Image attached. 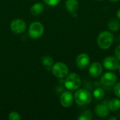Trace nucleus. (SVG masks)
<instances>
[{
	"label": "nucleus",
	"mask_w": 120,
	"mask_h": 120,
	"mask_svg": "<svg viewBox=\"0 0 120 120\" xmlns=\"http://www.w3.org/2000/svg\"><path fill=\"white\" fill-rule=\"evenodd\" d=\"M114 35L109 31L101 32L97 38L98 46L103 50L108 49L113 44Z\"/></svg>",
	"instance_id": "1"
},
{
	"label": "nucleus",
	"mask_w": 120,
	"mask_h": 120,
	"mask_svg": "<svg viewBox=\"0 0 120 120\" xmlns=\"http://www.w3.org/2000/svg\"><path fill=\"white\" fill-rule=\"evenodd\" d=\"M91 94L84 89H78L74 95V101L79 105H86L92 101Z\"/></svg>",
	"instance_id": "2"
},
{
	"label": "nucleus",
	"mask_w": 120,
	"mask_h": 120,
	"mask_svg": "<svg viewBox=\"0 0 120 120\" xmlns=\"http://www.w3.org/2000/svg\"><path fill=\"white\" fill-rule=\"evenodd\" d=\"M82 84L80 77L75 72H72L66 76L64 85L69 91L77 90Z\"/></svg>",
	"instance_id": "3"
},
{
	"label": "nucleus",
	"mask_w": 120,
	"mask_h": 120,
	"mask_svg": "<svg viewBox=\"0 0 120 120\" xmlns=\"http://www.w3.org/2000/svg\"><path fill=\"white\" fill-rule=\"evenodd\" d=\"M51 71L56 77L58 79H63L68 75L69 69L64 63L58 62L53 65L51 68Z\"/></svg>",
	"instance_id": "4"
},
{
	"label": "nucleus",
	"mask_w": 120,
	"mask_h": 120,
	"mask_svg": "<svg viewBox=\"0 0 120 120\" xmlns=\"http://www.w3.org/2000/svg\"><path fill=\"white\" fill-rule=\"evenodd\" d=\"M44 28L41 22L35 21L32 22L28 29V34L32 39H38L44 34Z\"/></svg>",
	"instance_id": "5"
},
{
	"label": "nucleus",
	"mask_w": 120,
	"mask_h": 120,
	"mask_svg": "<svg viewBox=\"0 0 120 120\" xmlns=\"http://www.w3.org/2000/svg\"><path fill=\"white\" fill-rule=\"evenodd\" d=\"M120 60L115 56H107L103 60V66L110 71H115L120 66Z\"/></svg>",
	"instance_id": "6"
},
{
	"label": "nucleus",
	"mask_w": 120,
	"mask_h": 120,
	"mask_svg": "<svg viewBox=\"0 0 120 120\" xmlns=\"http://www.w3.org/2000/svg\"><path fill=\"white\" fill-rule=\"evenodd\" d=\"M10 28L13 32L15 34H22L23 33L27 28V25L25 22L20 18H16L12 20L10 25Z\"/></svg>",
	"instance_id": "7"
},
{
	"label": "nucleus",
	"mask_w": 120,
	"mask_h": 120,
	"mask_svg": "<svg viewBox=\"0 0 120 120\" xmlns=\"http://www.w3.org/2000/svg\"><path fill=\"white\" fill-rule=\"evenodd\" d=\"M117 77L116 75L113 72H106L101 78V82L103 85L106 86H113L117 82Z\"/></svg>",
	"instance_id": "8"
},
{
	"label": "nucleus",
	"mask_w": 120,
	"mask_h": 120,
	"mask_svg": "<svg viewBox=\"0 0 120 120\" xmlns=\"http://www.w3.org/2000/svg\"><path fill=\"white\" fill-rule=\"evenodd\" d=\"M74 101V96L70 91H63L60 95V102L62 106L64 108H69L70 107Z\"/></svg>",
	"instance_id": "9"
},
{
	"label": "nucleus",
	"mask_w": 120,
	"mask_h": 120,
	"mask_svg": "<svg viewBox=\"0 0 120 120\" xmlns=\"http://www.w3.org/2000/svg\"><path fill=\"white\" fill-rule=\"evenodd\" d=\"M90 63V57L86 53H81L76 58V65L80 70H85Z\"/></svg>",
	"instance_id": "10"
},
{
	"label": "nucleus",
	"mask_w": 120,
	"mask_h": 120,
	"mask_svg": "<svg viewBox=\"0 0 120 120\" xmlns=\"http://www.w3.org/2000/svg\"><path fill=\"white\" fill-rule=\"evenodd\" d=\"M103 68V66L100 63L94 62L89 67V75L94 78H97L102 74Z\"/></svg>",
	"instance_id": "11"
},
{
	"label": "nucleus",
	"mask_w": 120,
	"mask_h": 120,
	"mask_svg": "<svg viewBox=\"0 0 120 120\" xmlns=\"http://www.w3.org/2000/svg\"><path fill=\"white\" fill-rule=\"evenodd\" d=\"M109 108L105 104H98L95 108V113L97 116L103 118L108 115L109 114Z\"/></svg>",
	"instance_id": "12"
},
{
	"label": "nucleus",
	"mask_w": 120,
	"mask_h": 120,
	"mask_svg": "<svg viewBox=\"0 0 120 120\" xmlns=\"http://www.w3.org/2000/svg\"><path fill=\"white\" fill-rule=\"evenodd\" d=\"M44 10V6L41 3H36L31 6L30 12L34 16H38L41 15Z\"/></svg>",
	"instance_id": "13"
},
{
	"label": "nucleus",
	"mask_w": 120,
	"mask_h": 120,
	"mask_svg": "<svg viewBox=\"0 0 120 120\" xmlns=\"http://www.w3.org/2000/svg\"><path fill=\"white\" fill-rule=\"evenodd\" d=\"M65 8L70 13H75L79 8V2L77 0H66Z\"/></svg>",
	"instance_id": "14"
},
{
	"label": "nucleus",
	"mask_w": 120,
	"mask_h": 120,
	"mask_svg": "<svg viewBox=\"0 0 120 120\" xmlns=\"http://www.w3.org/2000/svg\"><path fill=\"white\" fill-rule=\"evenodd\" d=\"M108 27L110 30H111L112 32H116L120 29V21L117 19L112 18L108 20Z\"/></svg>",
	"instance_id": "15"
},
{
	"label": "nucleus",
	"mask_w": 120,
	"mask_h": 120,
	"mask_svg": "<svg viewBox=\"0 0 120 120\" xmlns=\"http://www.w3.org/2000/svg\"><path fill=\"white\" fill-rule=\"evenodd\" d=\"M109 110L115 112L120 109V99L119 98H112L108 104Z\"/></svg>",
	"instance_id": "16"
},
{
	"label": "nucleus",
	"mask_w": 120,
	"mask_h": 120,
	"mask_svg": "<svg viewBox=\"0 0 120 120\" xmlns=\"http://www.w3.org/2000/svg\"><path fill=\"white\" fill-rule=\"evenodd\" d=\"M93 96L96 100H101L105 96V91L102 88L98 87L94 91Z\"/></svg>",
	"instance_id": "17"
},
{
	"label": "nucleus",
	"mask_w": 120,
	"mask_h": 120,
	"mask_svg": "<svg viewBox=\"0 0 120 120\" xmlns=\"http://www.w3.org/2000/svg\"><path fill=\"white\" fill-rule=\"evenodd\" d=\"M42 64L46 67L48 69H50L51 68V66L53 65V58L51 57V56H46L42 58Z\"/></svg>",
	"instance_id": "18"
},
{
	"label": "nucleus",
	"mask_w": 120,
	"mask_h": 120,
	"mask_svg": "<svg viewBox=\"0 0 120 120\" xmlns=\"http://www.w3.org/2000/svg\"><path fill=\"white\" fill-rule=\"evenodd\" d=\"M93 116H92V112L90 110H85L84 111L80 116L78 117L79 120H92Z\"/></svg>",
	"instance_id": "19"
},
{
	"label": "nucleus",
	"mask_w": 120,
	"mask_h": 120,
	"mask_svg": "<svg viewBox=\"0 0 120 120\" xmlns=\"http://www.w3.org/2000/svg\"><path fill=\"white\" fill-rule=\"evenodd\" d=\"M21 117L18 112H11L8 115V120H20Z\"/></svg>",
	"instance_id": "20"
},
{
	"label": "nucleus",
	"mask_w": 120,
	"mask_h": 120,
	"mask_svg": "<svg viewBox=\"0 0 120 120\" xmlns=\"http://www.w3.org/2000/svg\"><path fill=\"white\" fill-rule=\"evenodd\" d=\"M61 0H44V2L47 4L48 6H54L58 5Z\"/></svg>",
	"instance_id": "21"
},
{
	"label": "nucleus",
	"mask_w": 120,
	"mask_h": 120,
	"mask_svg": "<svg viewBox=\"0 0 120 120\" xmlns=\"http://www.w3.org/2000/svg\"><path fill=\"white\" fill-rule=\"evenodd\" d=\"M113 91H114V94L120 98V82L116 84L114 87H113Z\"/></svg>",
	"instance_id": "22"
},
{
	"label": "nucleus",
	"mask_w": 120,
	"mask_h": 120,
	"mask_svg": "<svg viewBox=\"0 0 120 120\" xmlns=\"http://www.w3.org/2000/svg\"><path fill=\"white\" fill-rule=\"evenodd\" d=\"M115 57L120 61V44L116 47L115 50Z\"/></svg>",
	"instance_id": "23"
},
{
	"label": "nucleus",
	"mask_w": 120,
	"mask_h": 120,
	"mask_svg": "<svg viewBox=\"0 0 120 120\" xmlns=\"http://www.w3.org/2000/svg\"><path fill=\"white\" fill-rule=\"evenodd\" d=\"M117 18L120 20V8L117 11Z\"/></svg>",
	"instance_id": "24"
},
{
	"label": "nucleus",
	"mask_w": 120,
	"mask_h": 120,
	"mask_svg": "<svg viewBox=\"0 0 120 120\" xmlns=\"http://www.w3.org/2000/svg\"><path fill=\"white\" fill-rule=\"evenodd\" d=\"M109 120H117V118H116V117H110V118Z\"/></svg>",
	"instance_id": "25"
},
{
	"label": "nucleus",
	"mask_w": 120,
	"mask_h": 120,
	"mask_svg": "<svg viewBox=\"0 0 120 120\" xmlns=\"http://www.w3.org/2000/svg\"><path fill=\"white\" fill-rule=\"evenodd\" d=\"M110 1H112V2H117V1H120V0H110Z\"/></svg>",
	"instance_id": "26"
},
{
	"label": "nucleus",
	"mask_w": 120,
	"mask_h": 120,
	"mask_svg": "<svg viewBox=\"0 0 120 120\" xmlns=\"http://www.w3.org/2000/svg\"><path fill=\"white\" fill-rule=\"evenodd\" d=\"M118 71H119V72H120V66H119V68H118Z\"/></svg>",
	"instance_id": "27"
},
{
	"label": "nucleus",
	"mask_w": 120,
	"mask_h": 120,
	"mask_svg": "<svg viewBox=\"0 0 120 120\" xmlns=\"http://www.w3.org/2000/svg\"><path fill=\"white\" fill-rule=\"evenodd\" d=\"M97 1H103V0H97Z\"/></svg>",
	"instance_id": "28"
}]
</instances>
